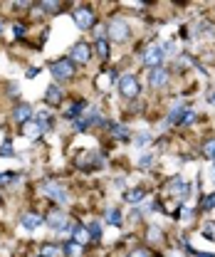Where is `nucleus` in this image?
Returning a JSON list of instances; mask_svg holds the SVG:
<instances>
[{
	"label": "nucleus",
	"instance_id": "nucleus-1",
	"mask_svg": "<svg viewBox=\"0 0 215 257\" xmlns=\"http://www.w3.org/2000/svg\"><path fill=\"white\" fill-rule=\"evenodd\" d=\"M50 74L55 77V84L69 82V79L77 74V64L72 62L69 57H62V60H57V62L50 64Z\"/></svg>",
	"mask_w": 215,
	"mask_h": 257
},
{
	"label": "nucleus",
	"instance_id": "nucleus-2",
	"mask_svg": "<svg viewBox=\"0 0 215 257\" xmlns=\"http://www.w3.org/2000/svg\"><path fill=\"white\" fill-rule=\"evenodd\" d=\"M106 37L114 40V42H126L131 37V28L124 18H112L109 25H106Z\"/></svg>",
	"mask_w": 215,
	"mask_h": 257
},
{
	"label": "nucleus",
	"instance_id": "nucleus-3",
	"mask_svg": "<svg viewBox=\"0 0 215 257\" xmlns=\"http://www.w3.org/2000/svg\"><path fill=\"white\" fill-rule=\"evenodd\" d=\"M166 60V50H163V45L161 42H154V45H149L144 52H141V62L146 64L149 69H156V67H161V62Z\"/></svg>",
	"mask_w": 215,
	"mask_h": 257
},
{
	"label": "nucleus",
	"instance_id": "nucleus-4",
	"mask_svg": "<svg viewBox=\"0 0 215 257\" xmlns=\"http://www.w3.org/2000/svg\"><path fill=\"white\" fill-rule=\"evenodd\" d=\"M45 223L50 225L55 232H72V220H69V215L64 213V210H50L47 215H45Z\"/></svg>",
	"mask_w": 215,
	"mask_h": 257
},
{
	"label": "nucleus",
	"instance_id": "nucleus-5",
	"mask_svg": "<svg viewBox=\"0 0 215 257\" xmlns=\"http://www.w3.org/2000/svg\"><path fill=\"white\" fill-rule=\"evenodd\" d=\"M72 20H74V25H77L79 30H92L94 25H96V13H94L92 8L82 5V8H74Z\"/></svg>",
	"mask_w": 215,
	"mask_h": 257
},
{
	"label": "nucleus",
	"instance_id": "nucleus-6",
	"mask_svg": "<svg viewBox=\"0 0 215 257\" xmlns=\"http://www.w3.org/2000/svg\"><path fill=\"white\" fill-rule=\"evenodd\" d=\"M166 191H168V195H173V198H176L178 203H183L185 198L190 195V183L185 181L183 176H173V178L168 181Z\"/></svg>",
	"mask_w": 215,
	"mask_h": 257
},
{
	"label": "nucleus",
	"instance_id": "nucleus-7",
	"mask_svg": "<svg viewBox=\"0 0 215 257\" xmlns=\"http://www.w3.org/2000/svg\"><path fill=\"white\" fill-rule=\"evenodd\" d=\"M119 94L124 99H136V96L141 94V84H139L136 74H122V79H119Z\"/></svg>",
	"mask_w": 215,
	"mask_h": 257
},
{
	"label": "nucleus",
	"instance_id": "nucleus-8",
	"mask_svg": "<svg viewBox=\"0 0 215 257\" xmlns=\"http://www.w3.org/2000/svg\"><path fill=\"white\" fill-rule=\"evenodd\" d=\"M168 82H171V72H168L166 67H156V69L149 72V87L156 89V92H158V89H166Z\"/></svg>",
	"mask_w": 215,
	"mask_h": 257
},
{
	"label": "nucleus",
	"instance_id": "nucleus-9",
	"mask_svg": "<svg viewBox=\"0 0 215 257\" xmlns=\"http://www.w3.org/2000/svg\"><path fill=\"white\" fill-rule=\"evenodd\" d=\"M69 60L74 64H87L92 60V47H89L87 42H77V45L72 47V52H69Z\"/></svg>",
	"mask_w": 215,
	"mask_h": 257
},
{
	"label": "nucleus",
	"instance_id": "nucleus-10",
	"mask_svg": "<svg viewBox=\"0 0 215 257\" xmlns=\"http://www.w3.org/2000/svg\"><path fill=\"white\" fill-rule=\"evenodd\" d=\"M42 223H45V218H42L37 210H25V213L20 215V227H25L28 232H35Z\"/></svg>",
	"mask_w": 215,
	"mask_h": 257
},
{
	"label": "nucleus",
	"instance_id": "nucleus-11",
	"mask_svg": "<svg viewBox=\"0 0 215 257\" xmlns=\"http://www.w3.org/2000/svg\"><path fill=\"white\" fill-rule=\"evenodd\" d=\"M32 116H35V111H32V106H30V104H25V101L15 104V109H13V121H15V124L25 126V124L30 121Z\"/></svg>",
	"mask_w": 215,
	"mask_h": 257
},
{
	"label": "nucleus",
	"instance_id": "nucleus-12",
	"mask_svg": "<svg viewBox=\"0 0 215 257\" xmlns=\"http://www.w3.org/2000/svg\"><path fill=\"white\" fill-rule=\"evenodd\" d=\"M42 188H45V193L55 200V203H67V191H64V186H60L57 181H47V183H42Z\"/></svg>",
	"mask_w": 215,
	"mask_h": 257
},
{
	"label": "nucleus",
	"instance_id": "nucleus-13",
	"mask_svg": "<svg viewBox=\"0 0 215 257\" xmlns=\"http://www.w3.org/2000/svg\"><path fill=\"white\" fill-rule=\"evenodd\" d=\"M185 114H188V106H183V104H176V106L168 111V116H166V126H183Z\"/></svg>",
	"mask_w": 215,
	"mask_h": 257
},
{
	"label": "nucleus",
	"instance_id": "nucleus-14",
	"mask_svg": "<svg viewBox=\"0 0 215 257\" xmlns=\"http://www.w3.org/2000/svg\"><path fill=\"white\" fill-rule=\"evenodd\" d=\"M87 106H89V104H87V101H82V99H79V101H74V104H69V106H67V111H64V119H69V121L82 119V116H84V111H87Z\"/></svg>",
	"mask_w": 215,
	"mask_h": 257
},
{
	"label": "nucleus",
	"instance_id": "nucleus-15",
	"mask_svg": "<svg viewBox=\"0 0 215 257\" xmlns=\"http://www.w3.org/2000/svg\"><path fill=\"white\" fill-rule=\"evenodd\" d=\"M62 255L64 257H84V245H79L77 240H67L64 245H62Z\"/></svg>",
	"mask_w": 215,
	"mask_h": 257
},
{
	"label": "nucleus",
	"instance_id": "nucleus-16",
	"mask_svg": "<svg viewBox=\"0 0 215 257\" xmlns=\"http://www.w3.org/2000/svg\"><path fill=\"white\" fill-rule=\"evenodd\" d=\"M72 240H77L79 245H87L92 237H89V230H87V225L82 223H72Z\"/></svg>",
	"mask_w": 215,
	"mask_h": 257
},
{
	"label": "nucleus",
	"instance_id": "nucleus-17",
	"mask_svg": "<svg viewBox=\"0 0 215 257\" xmlns=\"http://www.w3.org/2000/svg\"><path fill=\"white\" fill-rule=\"evenodd\" d=\"M23 134H25L28 139H40V136L45 134V126H42V124H40V121H37V119L32 116L30 121H28V124L23 126Z\"/></svg>",
	"mask_w": 215,
	"mask_h": 257
},
{
	"label": "nucleus",
	"instance_id": "nucleus-18",
	"mask_svg": "<svg viewBox=\"0 0 215 257\" xmlns=\"http://www.w3.org/2000/svg\"><path fill=\"white\" fill-rule=\"evenodd\" d=\"M45 101L50 104V106H57L62 101V87L60 84H50L47 89H45Z\"/></svg>",
	"mask_w": 215,
	"mask_h": 257
},
{
	"label": "nucleus",
	"instance_id": "nucleus-19",
	"mask_svg": "<svg viewBox=\"0 0 215 257\" xmlns=\"http://www.w3.org/2000/svg\"><path fill=\"white\" fill-rule=\"evenodd\" d=\"M122 77H119V72H104V74H99L96 77V87H101V89H109L112 84H117Z\"/></svg>",
	"mask_w": 215,
	"mask_h": 257
},
{
	"label": "nucleus",
	"instance_id": "nucleus-20",
	"mask_svg": "<svg viewBox=\"0 0 215 257\" xmlns=\"http://www.w3.org/2000/svg\"><path fill=\"white\" fill-rule=\"evenodd\" d=\"M144 198H146V191H144V188H129V191L124 193V200L131 203V205H139Z\"/></svg>",
	"mask_w": 215,
	"mask_h": 257
},
{
	"label": "nucleus",
	"instance_id": "nucleus-21",
	"mask_svg": "<svg viewBox=\"0 0 215 257\" xmlns=\"http://www.w3.org/2000/svg\"><path fill=\"white\" fill-rule=\"evenodd\" d=\"M104 220L109 225H114V227H119L124 223V213L119 208H106V213H104Z\"/></svg>",
	"mask_w": 215,
	"mask_h": 257
},
{
	"label": "nucleus",
	"instance_id": "nucleus-22",
	"mask_svg": "<svg viewBox=\"0 0 215 257\" xmlns=\"http://www.w3.org/2000/svg\"><path fill=\"white\" fill-rule=\"evenodd\" d=\"M101 227H104V225H101V220H96V218H94V220H89V225H87L89 237H92L94 242H99V240L104 237V230H101Z\"/></svg>",
	"mask_w": 215,
	"mask_h": 257
},
{
	"label": "nucleus",
	"instance_id": "nucleus-23",
	"mask_svg": "<svg viewBox=\"0 0 215 257\" xmlns=\"http://www.w3.org/2000/svg\"><path fill=\"white\" fill-rule=\"evenodd\" d=\"M40 257H64V255H62V245L45 242V245L40 247Z\"/></svg>",
	"mask_w": 215,
	"mask_h": 257
},
{
	"label": "nucleus",
	"instance_id": "nucleus-24",
	"mask_svg": "<svg viewBox=\"0 0 215 257\" xmlns=\"http://www.w3.org/2000/svg\"><path fill=\"white\" fill-rule=\"evenodd\" d=\"M200 237H205L208 242H215V220H205L200 225Z\"/></svg>",
	"mask_w": 215,
	"mask_h": 257
},
{
	"label": "nucleus",
	"instance_id": "nucleus-25",
	"mask_svg": "<svg viewBox=\"0 0 215 257\" xmlns=\"http://www.w3.org/2000/svg\"><path fill=\"white\" fill-rule=\"evenodd\" d=\"M151 131H139L136 136H134V144H136V149H144V146H149L151 144Z\"/></svg>",
	"mask_w": 215,
	"mask_h": 257
},
{
	"label": "nucleus",
	"instance_id": "nucleus-26",
	"mask_svg": "<svg viewBox=\"0 0 215 257\" xmlns=\"http://www.w3.org/2000/svg\"><path fill=\"white\" fill-rule=\"evenodd\" d=\"M35 8H37V10H47L50 15H57V13L62 10L60 3H50V0H42V3H37Z\"/></svg>",
	"mask_w": 215,
	"mask_h": 257
},
{
	"label": "nucleus",
	"instance_id": "nucleus-27",
	"mask_svg": "<svg viewBox=\"0 0 215 257\" xmlns=\"http://www.w3.org/2000/svg\"><path fill=\"white\" fill-rule=\"evenodd\" d=\"M163 230L161 227H156V225H151L149 227V242H156V245H163Z\"/></svg>",
	"mask_w": 215,
	"mask_h": 257
},
{
	"label": "nucleus",
	"instance_id": "nucleus-28",
	"mask_svg": "<svg viewBox=\"0 0 215 257\" xmlns=\"http://www.w3.org/2000/svg\"><path fill=\"white\" fill-rule=\"evenodd\" d=\"M112 134L119 139V141H129L131 136H129V128L124 126V124H112Z\"/></svg>",
	"mask_w": 215,
	"mask_h": 257
},
{
	"label": "nucleus",
	"instance_id": "nucleus-29",
	"mask_svg": "<svg viewBox=\"0 0 215 257\" xmlns=\"http://www.w3.org/2000/svg\"><path fill=\"white\" fill-rule=\"evenodd\" d=\"M96 55L101 57V60H109V42L106 40H96Z\"/></svg>",
	"mask_w": 215,
	"mask_h": 257
},
{
	"label": "nucleus",
	"instance_id": "nucleus-30",
	"mask_svg": "<svg viewBox=\"0 0 215 257\" xmlns=\"http://www.w3.org/2000/svg\"><path fill=\"white\" fill-rule=\"evenodd\" d=\"M154 159H156V151H146V154L139 159V168H144V171H146V168L154 163Z\"/></svg>",
	"mask_w": 215,
	"mask_h": 257
},
{
	"label": "nucleus",
	"instance_id": "nucleus-31",
	"mask_svg": "<svg viewBox=\"0 0 215 257\" xmlns=\"http://www.w3.org/2000/svg\"><path fill=\"white\" fill-rule=\"evenodd\" d=\"M213 208H215V193H210V195H205V198L200 200V210L208 213V210H213Z\"/></svg>",
	"mask_w": 215,
	"mask_h": 257
},
{
	"label": "nucleus",
	"instance_id": "nucleus-32",
	"mask_svg": "<svg viewBox=\"0 0 215 257\" xmlns=\"http://www.w3.org/2000/svg\"><path fill=\"white\" fill-rule=\"evenodd\" d=\"M126 257H154V252H151V247H134V250H129Z\"/></svg>",
	"mask_w": 215,
	"mask_h": 257
},
{
	"label": "nucleus",
	"instance_id": "nucleus-33",
	"mask_svg": "<svg viewBox=\"0 0 215 257\" xmlns=\"http://www.w3.org/2000/svg\"><path fill=\"white\" fill-rule=\"evenodd\" d=\"M0 156H3V159H15V151H13V144H10V141H5V144L0 146Z\"/></svg>",
	"mask_w": 215,
	"mask_h": 257
},
{
	"label": "nucleus",
	"instance_id": "nucleus-34",
	"mask_svg": "<svg viewBox=\"0 0 215 257\" xmlns=\"http://www.w3.org/2000/svg\"><path fill=\"white\" fill-rule=\"evenodd\" d=\"M203 156H205V159H210V161L215 159V139H210V141L203 146Z\"/></svg>",
	"mask_w": 215,
	"mask_h": 257
},
{
	"label": "nucleus",
	"instance_id": "nucleus-35",
	"mask_svg": "<svg viewBox=\"0 0 215 257\" xmlns=\"http://www.w3.org/2000/svg\"><path fill=\"white\" fill-rule=\"evenodd\" d=\"M25 30H28V28H25L23 23H15V25H13V37H15V40H18V37H23Z\"/></svg>",
	"mask_w": 215,
	"mask_h": 257
},
{
	"label": "nucleus",
	"instance_id": "nucleus-36",
	"mask_svg": "<svg viewBox=\"0 0 215 257\" xmlns=\"http://www.w3.org/2000/svg\"><path fill=\"white\" fill-rule=\"evenodd\" d=\"M94 40H106V28L104 25H96L94 28Z\"/></svg>",
	"mask_w": 215,
	"mask_h": 257
},
{
	"label": "nucleus",
	"instance_id": "nucleus-37",
	"mask_svg": "<svg viewBox=\"0 0 215 257\" xmlns=\"http://www.w3.org/2000/svg\"><path fill=\"white\" fill-rule=\"evenodd\" d=\"M195 119H198V114H195L193 109H188V114H185V119H183V126H190Z\"/></svg>",
	"mask_w": 215,
	"mask_h": 257
},
{
	"label": "nucleus",
	"instance_id": "nucleus-38",
	"mask_svg": "<svg viewBox=\"0 0 215 257\" xmlns=\"http://www.w3.org/2000/svg\"><path fill=\"white\" fill-rule=\"evenodd\" d=\"M37 74H40V69H37V67H30V69H28V79H35Z\"/></svg>",
	"mask_w": 215,
	"mask_h": 257
},
{
	"label": "nucleus",
	"instance_id": "nucleus-39",
	"mask_svg": "<svg viewBox=\"0 0 215 257\" xmlns=\"http://www.w3.org/2000/svg\"><path fill=\"white\" fill-rule=\"evenodd\" d=\"M210 178H213V183H215V163L210 166Z\"/></svg>",
	"mask_w": 215,
	"mask_h": 257
},
{
	"label": "nucleus",
	"instance_id": "nucleus-40",
	"mask_svg": "<svg viewBox=\"0 0 215 257\" xmlns=\"http://www.w3.org/2000/svg\"><path fill=\"white\" fill-rule=\"evenodd\" d=\"M208 99H210V104H215V92H213L210 96H208Z\"/></svg>",
	"mask_w": 215,
	"mask_h": 257
},
{
	"label": "nucleus",
	"instance_id": "nucleus-41",
	"mask_svg": "<svg viewBox=\"0 0 215 257\" xmlns=\"http://www.w3.org/2000/svg\"><path fill=\"white\" fill-rule=\"evenodd\" d=\"M0 32H3V23H0Z\"/></svg>",
	"mask_w": 215,
	"mask_h": 257
},
{
	"label": "nucleus",
	"instance_id": "nucleus-42",
	"mask_svg": "<svg viewBox=\"0 0 215 257\" xmlns=\"http://www.w3.org/2000/svg\"><path fill=\"white\" fill-rule=\"evenodd\" d=\"M0 205H3V200H0Z\"/></svg>",
	"mask_w": 215,
	"mask_h": 257
},
{
	"label": "nucleus",
	"instance_id": "nucleus-43",
	"mask_svg": "<svg viewBox=\"0 0 215 257\" xmlns=\"http://www.w3.org/2000/svg\"><path fill=\"white\" fill-rule=\"evenodd\" d=\"M213 163H215V159H213Z\"/></svg>",
	"mask_w": 215,
	"mask_h": 257
},
{
	"label": "nucleus",
	"instance_id": "nucleus-44",
	"mask_svg": "<svg viewBox=\"0 0 215 257\" xmlns=\"http://www.w3.org/2000/svg\"><path fill=\"white\" fill-rule=\"evenodd\" d=\"M37 257H40V255H37Z\"/></svg>",
	"mask_w": 215,
	"mask_h": 257
}]
</instances>
